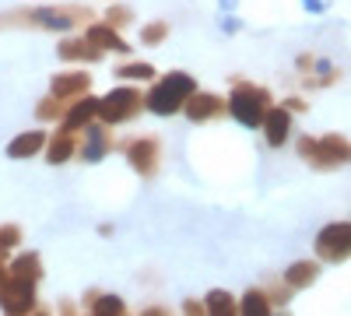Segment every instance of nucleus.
Masks as SVG:
<instances>
[{
    "instance_id": "nucleus-10",
    "label": "nucleus",
    "mask_w": 351,
    "mask_h": 316,
    "mask_svg": "<svg viewBox=\"0 0 351 316\" xmlns=\"http://www.w3.org/2000/svg\"><path fill=\"white\" fill-rule=\"evenodd\" d=\"M228 112V102L221 99V95H215V92H193L190 99H186V106H183V117L190 120V123H211V120H221Z\"/></svg>"
},
{
    "instance_id": "nucleus-30",
    "label": "nucleus",
    "mask_w": 351,
    "mask_h": 316,
    "mask_svg": "<svg viewBox=\"0 0 351 316\" xmlns=\"http://www.w3.org/2000/svg\"><path fill=\"white\" fill-rule=\"evenodd\" d=\"M60 316H74V306H71V302H64V313H60Z\"/></svg>"
},
{
    "instance_id": "nucleus-12",
    "label": "nucleus",
    "mask_w": 351,
    "mask_h": 316,
    "mask_svg": "<svg viewBox=\"0 0 351 316\" xmlns=\"http://www.w3.org/2000/svg\"><path fill=\"white\" fill-rule=\"evenodd\" d=\"M92 123H99V99L88 92V95H81V99H74V102L67 106L64 120L56 123V127L67 130V134H81L84 127H92Z\"/></svg>"
},
{
    "instance_id": "nucleus-16",
    "label": "nucleus",
    "mask_w": 351,
    "mask_h": 316,
    "mask_svg": "<svg viewBox=\"0 0 351 316\" xmlns=\"http://www.w3.org/2000/svg\"><path fill=\"white\" fill-rule=\"evenodd\" d=\"M46 141H49L46 130H21L11 145H8V158H14V162L36 158L39 151H46Z\"/></svg>"
},
{
    "instance_id": "nucleus-8",
    "label": "nucleus",
    "mask_w": 351,
    "mask_h": 316,
    "mask_svg": "<svg viewBox=\"0 0 351 316\" xmlns=\"http://www.w3.org/2000/svg\"><path fill=\"white\" fill-rule=\"evenodd\" d=\"M112 148H116V137H112V127H106V123H92L77 134V158L81 162H102Z\"/></svg>"
},
{
    "instance_id": "nucleus-24",
    "label": "nucleus",
    "mask_w": 351,
    "mask_h": 316,
    "mask_svg": "<svg viewBox=\"0 0 351 316\" xmlns=\"http://www.w3.org/2000/svg\"><path fill=\"white\" fill-rule=\"evenodd\" d=\"M67 106H71V102L56 99V95H46V99H39V106H36V120H39V123H60L64 112H67Z\"/></svg>"
},
{
    "instance_id": "nucleus-22",
    "label": "nucleus",
    "mask_w": 351,
    "mask_h": 316,
    "mask_svg": "<svg viewBox=\"0 0 351 316\" xmlns=\"http://www.w3.org/2000/svg\"><path fill=\"white\" fill-rule=\"evenodd\" d=\"M204 309H208V316H239V299L221 289H211L204 299Z\"/></svg>"
},
{
    "instance_id": "nucleus-23",
    "label": "nucleus",
    "mask_w": 351,
    "mask_h": 316,
    "mask_svg": "<svg viewBox=\"0 0 351 316\" xmlns=\"http://www.w3.org/2000/svg\"><path fill=\"white\" fill-rule=\"evenodd\" d=\"M239 316H274V306H271L267 292H263V289H250L239 299Z\"/></svg>"
},
{
    "instance_id": "nucleus-13",
    "label": "nucleus",
    "mask_w": 351,
    "mask_h": 316,
    "mask_svg": "<svg viewBox=\"0 0 351 316\" xmlns=\"http://www.w3.org/2000/svg\"><path fill=\"white\" fill-rule=\"evenodd\" d=\"M56 56H60L64 64H102V49L92 46L84 36H67L60 39V46H56Z\"/></svg>"
},
{
    "instance_id": "nucleus-4",
    "label": "nucleus",
    "mask_w": 351,
    "mask_h": 316,
    "mask_svg": "<svg viewBox=\"0 0 351 316\" xmlns=\"http://www.w3.org/2000/svg\"><path fill=\"white\" fill-rule=\"evenodd\" d=\"M299 158L319 172L351 165V141L344 134H324V137H299Z\"/></svg>"
},
{
    "instance_id": "nucleus-5",
    "label": "nucleus",
    "mask_w": 351,
    "mask_h": 316,
    "mask_svg": "<svg viewBox=\"0 0 351 316\" xmlns=\"http://www.w3.org/2000/svg\"><path fill=\"white\" fill-rule=\"evenodd\" d=\"M141 112H144V92L134 88V84H120V88H112L109 95L99 99V123H106V127L130 123Z\"/></svg>"
},
{
    "instance_id": "nucleus-9",
    "label": "nucleus",
    "mask_w": 351,
    "mask_h": 316,
    "mask_svg": "<svg viewBox=\"0 0 351 316\" xmlns=\"http://www.w3.org/2000/svg\"><path fill=\"white\" fill-rule=\"evenodd\" d=\"M0 309H4V316H28V313H36V284L8 278L4 284H0Z\"/></svg>"
},
{
    "instance_id": "nucleus-19",
    "label": "nucleus",
    "mask_w": 351,
    "mask_h": 316,
    "mask_svg": "<svg viewBox=\"0 0 351 316\" xmlns=\"http://www.w3.org/2000/svg\"><path fill=\"white\" fill-rule=\"evenodd\" d=\"M319 278V264L316 260H295L288 271H285V284L291 292H299V289H309V284Z\"/></svg>"
},
{
    "instance_id": "nucleus-20",
    "label": "nucleus",
    "mask_w": 351,
    "mask_h": 316,
    "mask_svg": "<svg viewBox=\"0 0 351 316\" xmlns=\"http://www.w3.org/2000/svg\"><path fill=\"white\" fill-rule=\"evenodd\" d=\"M88 313L92 316H127V302L120 295H102V292H92L84 299Z\"/></svg>"
},
{
    "instance_id": "nucleus-11",
    "label": "nucleus",
    "mask_w": 351,
    "mask_h": 316,
    "mask_svg": "<svg viewBox=\"0 0 351 316\" xmlns=\"http://www.w3.org/2000/svg\"><path fill=\"white\" fill-rule=\"evenodd\" d=\"M92 92V74H88L84 67H74V71H60L49 77V95L64 99V102H74L81 95Z\"/></svg>"
},
{
    "instance_id": "nucleus-2",
    "label": "nucleus",
    "mask_w": 351,
    "mask_h": 316,
    "mask_svg": "<svg viewBox=\"0 0 351 316\" xmlns=\"http://www.w3.org/2000/svg\"><path fill=\"white\" fill-rule=\"evenodd\" d=\"M197 92V77L186 71H169L162 77H155L144 92V109L155 112V117H176L183 112L186 99Z\"/></svg>"
},
{
    "instance_id": "nucleus-7",
    "label": "nucleus",
    "mask_w": 351,
    "mask_h": 316,
    "mask_svg": "<svg viewBox=\"0 0 351 316\" xmlns=\"http://www.w3.org/2000/svg\"><path fill=\"white\" fill-rule=\"evenodd\" d=\"M120 148H123V155H127L130 169H134V172H141L144 180L158 172V165H162V141H158V137H152V134H141V137L123 141Z\"/></svg>"
},
{
    "instance_id": "nucleus-31",
    "label": "nucleus",
    "mask_w": 351,
    "mask_h": 316,
    "mask_svg": "<svg viewBox=\"0 0 351 316\" xmlns=\"http://www.w3.org/2000/svg\"><path fill=\"white\" fill-rule=\"evenodd\" d=\"M28 316H49V313L46 309H36V313H28Z\"/></svg>"
},
{
    "instance_id": "nucleus-1",
    "label": "nucleus",
    "mask_w": 351,
    "mask_h": 316,
    "mask_svg": "<svg viewBox=\"0 0 351 316\" xmlns=\"http://www.w3.org/2000/svg\"><path fill=\"white\" fill-rule=\"evenodd\" d=\"M92 11L77 4L60 8H18L0 14V28H36V32H71L77 25H92Z\"/></svg>"
},
{
    "instance_id": "nucleus-32",
    "label": "nucleus",
    "mask_w": 351,
    "mask_h": 316,
    "mask_svg": "<svg viewBox=\"0 0 351 316\" xmlns=\"http://www.w3.org/2000/svg\"><path fill=\"white\" fill-rule=\"evenodd\" d=\"M88 316H92V313H88Z\"/></svg>"
},
{
    "instance_id": "nucleus-15",
    "label": "nucleus",
    "mask_w": 351,
    "mask_h": 316,
    "mask_svg": "<svg viewBox=\"0 0 351 316\" xmlns=\"http://www.w3.org/2000/svg\"><path fill=\"white\" fill-rule=\"evenodd\" d=\"M263 141H267L271 148H281L285 141L291 137V112L285 106H271L267 117H263Z\"/></svg>"
},
{
    "instance_id": "nucleus-6",
    "label": "nucleus",
    "mask_w": 351,
    "mask_h": 316,
    "mask_svg": "<svg viewBox=\"0 0 351 316\" xmlns=\"http://www.w3.org/2000/svg\"><path fill=\"white\" fill-rule=\"evenodd\" d=\"M351 256V221H330L316 236V260L324 264H344Z\"/></svg>"
},
{
    "instance_id": "nucleus-14",
    "label": "nucleus",
    "mask_w": 351,
    "mask_h": 316,
    "mask_svg": "<svg viewBox=\"0 0 351 316\" xmlns=\"http://www.w3.org/2000/svg\"><path fill=\"white\" fill-rule=\"evenodd\" d=\"M92 46H99L102 53H120V56H127L130 53V46H127V39L116 32V28H109L106 21H92V25H84V32H81Z\"/></svg>"
},
{
    "instance_id": "nucleus-21",
    "label": "nucleus",
    "mask_w": 351,
    "mask_h": 316,
    "mask_svg": "<svg viewBox=\"0 0 351 316\" xmlns=\"http://www.w3.org/2000/svg\"><path fill=\"white\" fill-rule=\"evenodd\" d=\"M116 77L120 81H127V84H152L155 77H158V71L148 64V60H123L120 67H116Z\"/></svg>"
},
{
    "instance_id": "nucleus-26",
    "label": "nucleus",
    "mask_w": 351,
    "mask_h": 316,
    "mask_svg": "<svg viewBox=\"0 0 351 316\" xmlns=\"http://www.w3.org/2000/svg\"><path fill=\"white\" fill-rule=\"evenodd\" d=\"M102 21H106L109 28H116V32H120V28H127V25L134 21V11L123 8V4H109V11L102 14Z\"/></svg>"
},
{
    "instance_id": "nucleus-28",
    "label": "nucleus",
    "mask_w": 351,
    "mask_h": 316,
    "mask_svg": "<svg viewBox=\"0 0 351 316\" xmlns=\"http://www.w3.org/2000/svg\"><path fill=\"white\" fill-rule=\"evenodd\" d=\"M183 316H208V309H204V299H186V302H183Z\"/></svg>"
},
{
    "instance_id": "nucleus-3",
    "label": "nucleus",
    "mask_w": 351,
    "mask_h": 316,
    "mask_svg": "<svg viewBox=\"0 0 351 316\" xmlns=\"http://www.w3.org/2000/svg\"><path fill=\"white\" fill-rule=\"evenodd\" d=\"M225 102H228V117L236 123H243L246 130H260L263 117H267V109H271L274 99H271V92L263 88V84L236 77V81H232V95Z\"/></svg>"
},
{
    "instance_id": "nucleus-17",
    "label": "nucleus",
    "mask_w": 351,
    "mask_h": 316,
    "mask_svg": "<svg viewBox=\"0 0 351 316\" xmlns=\"http://www.w3.org/2000/svg\"><path fill=\"white\" fill-rule=\"evenodd\" d=\"M71 158H77V134H67V130L56 127L49 134V141H46V162L49 165H64Z\"/></svg>"
},
{
    "instance_id": "nucleus-27",
    "label": "nucleus",
    "mask_w": 351,
    "mask_h": 316,
    "mask_svg": "<svg viewBox=\"0 0 351 316\" xmlns=\"http://www.w3.org/2000/svg\"><path fill=\"white\" fill-rule=\"evenodd\" d=\"M21 239H25V232H21V225H0V253H11V250H18L21 246Z\"/></svg>"
},
{
    "instance_id": "nucleus-25",
    "label": "nucleus",
    "mask_w": 351,
    "mask_h": 316,
    "mask_svg": "<svg viewBox=\"0 0 351 316\" xmlns=\"http://www.w3.org/2000/svg\"><path fill=\"white\" fill-rule=\"evenodd\" d=\"M169 39V21H148V25H141V46H162Z\"/></svg>"
},
{
    "instance_id": "nucleus-29",
    "label": "nucleus",
    "mask_w": 351,
    "mask_h": 316,
    "mask_svg": "<svg viewBox=\"0 0 351 316\" xmlns=\"http://www.w3.org/2000/svg\"><path fill=\"white\" fill-rule=\"evenodd\" d=\"M281 106H285V109H288V112H302V109H306V102H302V99H299V95H291V99H285V102H281Z\"/></svg>"
},
{
    "instance_id": "nucleus-18",
    "label": "nucleus",
    "mask_w": 351,
    "mask_h": 316,
    "mask_svg": "<svg viewBox=\"0 0 351 316\" xmlns=\"http://www.w3.org/2000/svg\"><path fill=\"white\" fill-rule=\"evenodd\" d=\"M8 271H11V278H18V281L39 284V278H43V260H39V253H18L14 260L8 264Z\"/></svg>"
}]
</instances>
